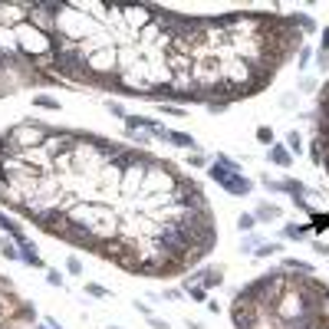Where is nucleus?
I'll return each instance as SVG.
<instances>
[{
    "label": "nucleus",
    "mask_w": 329,
    "mask_h": 329,
    "mask_svg": "<svg viewBox=\"0 0 329 329\" xmlns=\"http://www.w3.org/2000/svg\"><path fill=\"white\" fill-rule=\"evenodd\" d=\"M310 60H313V53H310V50H300V70H303Z\"/></svg>",
    "instance_id": "72a5a7b5"
},
{
    "label": "nucleus",
    "mask_w": 329,
    "mask_h": 329,
    "mask_svg": "<svg viewBox=\"0 0 329 329\" xmlns=\"http://www.w3.org/2000/svg\"><path fill=\"white\" fill-rule=\"evenodd\" d=\"M257 316H260L257 306H250V303H237V300H234V306H230V320H234L237 329H254Z\"/></svg>",
    "instance_id": "20e7f679"
},
{
    "label": "nucleus",
    "mask_w": 329,
    "mask_h": 329,
    "mask_svg": "<svg viewBox=\"0 0 329 329\" xmlns=\"http://www.w3.org/2000/svg\"><path fill=\"white\" fill-rule=\"evenodd\" d=\"M0 26H4V14H0Z\"/></svg>",
    "instance_id": "ea45409f"
},
{
    "label": "nucleus",
    "mask_w": 329,
    "mask_h": 329,
    "mask_svg": "<svg viewBox=\"0 0 329 329\" xmlns=\"http://www.w3.org/2000/svg\"><path fill=\"white\" fill-rule=\"evenodd\" d=\"M266 158H270L274 164H280V168H290V164H293V155H290V148H286V145H270Z\"/></svg>",
    "instance_id": "1a4fd4ad"
},
{
    "label": "nucleus",
    "mask_w": 329,
    "mask_h": 329,
    "mask_svg": "<svg viewBox=\"0 0 329 329\" xmlns=\"http://www.w3.org/2000/svg\"><path fill=\"white\" fill-rule=\"evenodd\" d=\"M20 260H24L26 266H36V270H40V266H43V257H40V254H36V247H33L30 240H26L24 247H20Z\"/></svg>",
    "instance_id": "9b49d317"
},
{
    "label": "nucleus",
    "mask_w": 329,
    "mask_h": 329,
    "mask_svg": "<svg viewBox=\"0 0 329 329\" xmlns=\"http://www.w3.org/2000/svg\"><path fill=\"white\" fill-rule=\"evenodd\" d=\"M283 270H286V274H303V276H313V274H316L313 264H306V260H296V257H286V260H283Z\"/></svg>",
    "instance_id": "9d476101"
},
{
    "label": "nucleus",
    "mask_w": 329,
    "mask_h": 329,
    "mask_svg": "<svg viewBox=\"0 0 329 329\" xmlns=\"http://www.w3.org/2000/svg\"><path fill=\"white\" fill-rule=\"evenodd\" d=\"M162 109H164V116H174V118L184 116V109H178V106H164V102H162Z\"/></svg>",
    "instance_id": "7c9ffc66"
},
{
    "label": "nucleus",
    "mask_w": 329,
    "mask_h": 329,
    "mask_svg": "<svg viewBox=\"0 0 329 329\" xmlns=\"http://www.w3.org/2000/svg\"><path fill=\"white\" fill-rule=\"evenodd\" d=\"M257 142H264V145H274V128H270V126H260V128H257Z\"/></svg>",
    "instance_id": "aec40b11"
},
{
    "label": "nucleus",
    "mask_w": 329,
    "mask_h": 329,
    "mask_svg": "<svg viewBox=\"0 0 329 329\" xmlns=\"http://www.w3.org/2000/svg\"><path fill=\"white\" fill-rule=\"evenodd\" d=\"M260 244H264V240H260L257 234H244V250H247V254H254V247H260Z\"/></svg>",
    "instance_id": "4be33fe9"
},
{
    "label": "nucleus",
    "mask_w": 329,
    "mask_h": 329,
    "mask_svg": "<svg viewBox=\"0 0 329 329\" xmlns=\"http://www.w3.org/2000/svg\"><path fill=\"white\" fill-rule=\"evenodd\" d=\"M286 148H290V152H296V155L306 148V145H303V135H300L296 128H293V132H286Z\"/></svg>",
    "instance_id": "2eb2a0df"
},
{
    "label": "nucleus",
    "mask_w": 329,
    "mask_h": 329,
    "mask_svg": "<svg viewBox=\"0 0 329 329\" xmlns=\"http://www.w3.org/2000/svg\"><path fill=\"white\" fill-rule=\"evenodd\" d=\"M310 228H313V230H320V234H322V230L329 228V214H313V224H310Z\"/></svg>",
    "instance_id": "412c9836"
},
{
    "label": "nucleus",
    "mask_w": 329,
    "mask_h": 329,
    "mask_svg": "<svg viewBox=\"0 0 329 329\" xmlns=\"http://www.w3.org/2000/svg\"><path fill=\"white\" fill-rule=\"evenodd\" d=\"M260 184H264L266 191H276V194H280V181H274L270 174H264V178H260Z\"/></svg>",
    "instance_id": "bb28decb"
},
{
    "label": "nucleus",
    "mask_w": 329,
    "mask_h": 329,
    "mask_svg": "<svg viewBox=\"0 0 329 329\" xmlns=\"http://www.w3.org/2000/svg\"><path fill=\"white\" fill-rule=\"evenodd\" d=\"M106 109H109V112H112V116H118V118H126V116H128V112H126V109H122V102H112V99H109V102H106Z\"/></svg>",
    "instance_id": "b1692460"
},
{
    "label": "nucleus",
    "mask_w": 329,
    "mask_h": 329,
    "mask_svg": "<svg viewBox=\"0 0 329 329\" xmlns=\"http://www.w3.org/2000/svg\"><path fill=\"white\" fill-rule=\"evenodd\" d=\"M33 329H50V326H33Z\"/></svg>",
    "instance_id": "58836bf2"
},
{
    "label": "nucleus",
    "mask_w": 329,
    "mask_h": 329,
    "mask_svg": "<svg viewBox=\"0 0 329 329\" xmlns=\"http://www.w3.org/2000/svg\"><path fill=\"white\" fill-rule=\"evenodd\" d=\"M188 164H191V168H204V164H208V158H204L201 152H194V155L188 158Z\"/></svg>",
    "instance_id": "c85d7f7f"
},
{
    "label": "nucleus",
    "mask_w": 329,
    "mask_h": 329,
    "mask_svg": "<svg viewBox=\"0 0 329 329\" xmlns=\"http://www.w3.org/2000/svg\"><path fill=\"white\" fill-rule=\"evenodd\" d=\"M254 218H257V224H270V220H280V218H283V208H280V204L264 201L257 211H254Z\"/></svg>",
    "instance_id": "6e6552de"
},
{
    "label": "nucleus",
    "mask_w": 329,
    "mask_h": 329,
    "mask_svg": "<svg viewBox=\"0 0 329 329\" xmlns=\"http://www.w3.org/2000/svg\"><path fill=\"white\" fill-rule=\"evenodd\" d=\"M63 240L72 244V247H79V250H92V254L102 247V240H99V237H96L89 228H82V224H70V230L63 234Z\"/></svg>",
    "instance_id": "f03ea898"
},
{
    "label": "nucleus",
    "mask_w": 329,
    "mask_h": 329,
    "mask_svg": "<svg viewBox=\"0 0 329 329\" xmlns=\"http://www.w3.org/2000/svg\"><path fill=\"white\" fill-rule=\"evenodd\" d=\"M313 250L320 254V257H329V244H322V240H316L313 244Z\"/></svg>",
    "instance_id": "473e14b6"
},
{
    "label": "nucleus",
    "mask_w": 329,
    "mask_h": 329,
    "mask_svg": "<svg viewBox=\"0 0 329 329\" xmlns=\"http://www.w3.org/2000/svg\"><path fill=\"white\" fill-rule=\"evenodd\" d=\"M152 135H155V138H162V142H172V145H178V148H191V152L201 148V145H198L188 132H174V128H164V126H158Z\"/></svg>",
    "instance_id": "39448f33"
},
{
    "label": "nucleus",
    "mask_w": 329,
    "mask_h": 329,
    "mask_svg": "<svg viewBox=\"0 0 329 329\" xmlns=\"http://www.w3.org/2000/svg\"><path fill=\"white\" fill-rule=\"evenodd\" d=\"M50 132H53V126H43V122H33V118H26V122H16V126H10L4 135H7L14 145H20L24 152H30V148H40V145L50 138Z\"/></svg>",
    "instance_id": "f257e3e1"
},
{
    "label": "nucleus",
    "mask_w": 329,
    "mask_h": 329,
    "mask_svg": "<svg viewBox=\"0 0 329 329\" xmlns=\"http://www.w3.org/2000/svg\"><path fill=\"white\" fill-rule=\"evenodd\" d=\"M0 201L7 204V208H14V211H20V208H24L26 204V191L20 188V184H0Z\"/></svg>",
    "instance_id": "423d86ee"
},
{
    "label": "nucleus",
    "mask_w": 329,
    "mask_h": 329,
    "mask_svg": "<svg viewBox=\"0 0 329 329\" xmlns=\"http://www.w3.org/2000/svg\"><path fill=\"white\" fill-rule=\"evenodd\" d=\"M220 188L228 191V194H237V198H244V194H250L254 191V181L250 178H244V172H237V174H230Z\"/></svg>",
    "instance_id": "0eeeda50"
},
{
    "label": "nucleus",
    "mask_w": 329,
    "mask_h": 329,
    "mask_svg": "<svg viewBox=\"0 0 329 329\" xmlns=\"http://www.w3.org/2000/svg\"><path fill=\"white\" fill-rule=\"evenodd\" d=\"M283 237H290V240H303L306 228H300V224H286V228H283Z\"/></svg>",
    "instance_id": "f3484780"
},
{
    "label": "nucleus",
    "mask_w": 329,
    "mask_h": 329,
    "mask_svg": "<svg viewBox=\"0 0 329 329\" xmlns=\"http://www.w3.org/2000/svg\"><path fill=\"white\" fill-rule=\"evenodd\" d=\"M66 270H70V274H82V264H79V257H70V260H66Z\"/></svg>",
    "instance_id": "cd10ccee"
},
{
    "label": "nucleus",
    "mask_w": 329,
    "mask_h": 329,
    "mask_svg": "<svg viewBox=\"0 0 329 329\" xmlns=\"http://www.w3.org/2000/svg\"><path fill=\"white\" fill-rule=\"evenodd\" d=\"M86 293H89V296H109V290L99 286V283H86Z\"/></svg>",
    "instance_id": "393cba45"
},
{
    "label": "nucleus",
    "mask_w": 329,
    "mask_h": 329,
    "mask_svg": "<svg viewBox=\"0 0 329 329\" xmlns=\"http://www.w3.org/2000/svg\"><path fill=\"white\" fill-rule=\"evenodd\" d=\"M0 155H7V135H0Z\"/></svg>",
    "instance_id": "4c0bfd02"
},
{
    "label": "nucleus",
    "mask_w": 329,
    "mask_h": 329,
    "mask_svg": "<svg viewBox=\"0 0 329 329\" xmlns=\"http://www.w3.org/2000/svg\"><path fill=\"white\" fill-rule=\"evenodd\" d=\"M33 106H40V109H50V112H60V102L50 99V96H33Z\"/></svg>",
    "instance_id": "dca6fc26"
},
{
    "label": "nucleus",
    "mask_w": 329,
    "mask_h": 329,
    "mask_svg": "<svg viewBox=\"0 0 329 329\" xmlns=\"http://www.w3.org/2000/svg\"><path fill=\"white\" fill-rule=\"evenodd\" d=\"M254 228H257V218H254V214H240V218H237V230H240V234H254Z\"/></svg>",
    "instance_id": "4468645a"
},
{
    "label": "nucleus",
    "mask_w": 329,
    "mask_h": 329,
    "mask_svg": "<svg viewBox=\"0 0 329 329\" xmlns=\"http://www.w3.org/2000/svg\"><path fill=\"white\" fill-rule=\"evenodd\" d=\"M135 310H138L142 316H155V313H152V306H148V303H135Z\"/></svg>",
    "instance_id": "c9c22d12"
},
{
    "label": "nucleus",
    "mask_w": 329,
    "mask_h": 329,
    "mask_svg": "<svg viewBox=\"0 0 329 329\" xmlns=\"http://www.w3.org/2000/svg\"><path fill=\"white\" fill-rule=\"evenodd\" d=\"M181 290L188 293L194 303H204V300H208V290H204L201 283H188V280H181Z\"/></svg>",
    "instance_id": "f8f14e48"
},
{
    "label": "nucleus",
    "mask_w": 329,
    "mask_h": 329,
    "mask_svg": "<svg viewBox=\"0 0 329 329\" xmlns=\"http://www.w3.org/2000/svg\"><path fill=\"white\" fill-rule=\"evenodd\" d=\"M188 283H201L204 290H218L220 283H224V270L220 266H204V270H194L191 276H184Z\"/></svg>",
    "instance_id": "7ed1b4c3"
},
{
    "label": "nucleus",
    "mask_w": 329,
    "mask_h": 329,
    "mask_svg": "<svg viewBox=\"0 0 329 329\" xmlns=\"http://www.w3.org/2000/svg\"><path fill=\"white\" fill-rule=\"evenodd\" d=\"M204 106H208V112H211V116H218V112H228L230 102H224V99H208Z\"/></svg>",
    "instance_id": "a211bd4d"
},
{
    "label": "nucleus",
    "mask_w": 329,
    "mask_h": 329,
    "mask_svg": "<svg viewBox=\"0 0 329 329\" xmlns=\"http://www.w3.org/2000/svg\"><path fill=\"white\" fill-rule=\"evenodd\" d=\"M310 158H313V164H322V145H320V142L310 145Z\"/></svg>",
    "instance_id": "5701e85b"
},
{
    "label": "nucleus",
    "mask_w": 329,
    "mask_h": 329,
    "mask_svg": "<svg viewBox=\"0 0 329 329\" xmlns=\"http://www.w3.org/2000/svg\"><path fill=\"white\" fill-rule=\"evenodd\" d=\"M320 53L329 56V26H322V43H320Z\"/></svg>",
    "instance_id": "2f4dec72"
},
{
    "label": "nucleus",
    "mask_w": 329,
    "mask_h": 329,
    "mask_svg": "<svg viewBox=\"0 0 329 329\" xmlns=\"http://www.w3.org/2000/svg\"><path fill=\"white\" fill-rule=\"evenodd\" d=\"M283 250V244H276V240H266V244H260L257 250H254V257H274V254H280Z\"/></svg>",
    "instance_id": "ddd939ff"
},
{
    "label": "nucleus",
    "mask_w": 329,
    "mask_h": 329,
    "mask_svg": "<svg viewBox=\"0 0 329 329\" xmlns=\"http://www.w3.org/2000/svg\"><path fill=\"white\" fill-rule=\"evenodd\" d=\"M148 322H152V329H168V322L158 320V316H148Z\"/></svg>",
    "instance_id": "f704fd0d"
},
{
    "label": "nucleus",
    "mask_w": 329,
    "mask_h": 329,
    "mask_svg": "<svg viewBox=\"0 0 329 329\" xmlns=\"http://www.w3.org/2000/svg\"><path fill=\"white\" fill-rule=\"evenodd\" d=\"M46 283L50 286H63V274L60 270H46Z\"/></svg>",
    "instance_id": "a878e982"
},
{
    "label": "nucleus",
    "mask_w": 329,
    "mask_h": 329,
    "mask_svg": "<svg viewBox=\"0 0 329 329\" xmlns=\"http://www.w3.org/2000/svg\"><path fill=\"white\" fill-rule=\"evenodd\" d=\"M0 254H4L7 260H20V247H16V244H10V240H4V247H0Z\"/></svg>",
    "instance_id": "6ab92c4d"
},
{
    "label": "nucleus",
    "mask_w": 329,
    "mask_h": 329,
    "mask_svg": "<svg viewBox=\"0 0 329 329\" xmlns=\"http://www.w3.org/2000/svg\"><path fill=\"white\" fill-rule=\"evenodd\" d=\"M0 293H14V280L0 274Z\"/></svg>",
    "instance_id": "c756f323"
},
{
    "label": "nucleus",
    "mask_w": 329,
    "mask_h": 329,
    "mask_svg": "<svg viewBox=\"0 0 329 329\" xmlns=\"http://www.w3.org/2000/svg\"><path fill=\"white\" fill-rule=\"evenodd\" d=\"M320 102H329V79L322 82V89H320Z\"/></svg>",
    "instance_id": "e433bc0d"
}]
</instances>
